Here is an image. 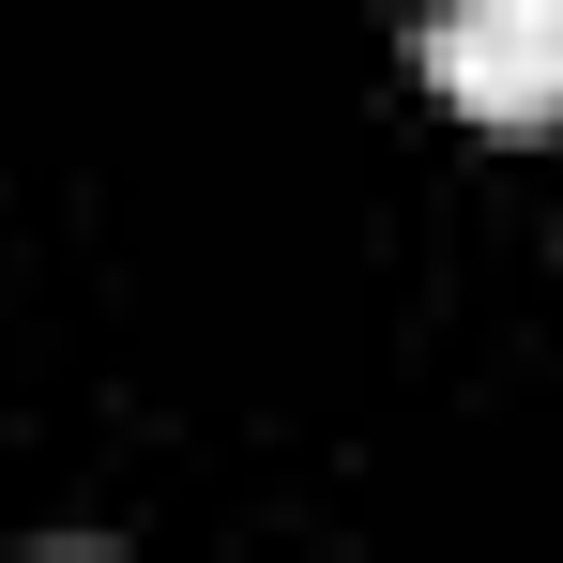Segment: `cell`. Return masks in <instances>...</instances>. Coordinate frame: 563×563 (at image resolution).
Masks as SVG:
<instances>
[{
	"instance_id": "obj_1",
	"label": "cell",
	"mask_w": 563,
	"mask_h": 563,
	"mask_svg": "<svg viewBox=\"0 0 563 563\" xmlns=\"http://www.w3.org/2000/svg\"><path fill=\"white\" fill-rule=\"evenodd\" d=\"M427 77L472 122H563V0H427Z\"/></svg>"
}]
</instances>
